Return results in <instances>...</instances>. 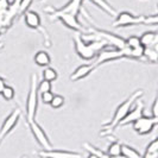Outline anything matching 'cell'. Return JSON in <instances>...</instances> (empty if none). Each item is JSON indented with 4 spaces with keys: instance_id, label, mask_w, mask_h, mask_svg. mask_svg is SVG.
Instances as JSON below:
<instances>
[{
    "instance_id": "1",
    "label": "cell",
    "mask_w": 158,
    "mask_h": 158,
    "mask_svg": "<svg viewBox=\"0 0 158 158\" xmlns=\"http://www.w3.org/2000/svg\"><path fill=\"white\" fill-rule=\"evenodd\" d=\"M143 94H144V92H143L142 89H138V90L133 92L132 94H130V96L127 98L126 100H124L123 102L120 103L118 107H117L115 112H114V115H113V118H112L111 121H108V123H106V124L103 125L101 135H110L111 132H113V131L117 128L119 123L126 117V114L130 112V110L133 107V105L135 103V101L142 98Z\"/></svg>"
},
{
    "instance_id": "2",
    "label": "cell",
    "mask_w": 158,
    "mask_h": 158,
    "mask_svg": "<svg viewBox=\"0 0 158 158\" xmlns=\"http://www.w3.org/2000/svg\"><path fill=\"white\" fill-rule=\"evenodd\" d=\"M45 12L48 13V16L50 17L51 20H60L69 30H73V31L77 32V33H82V35L86 33V29L82 24L80 23L77 16H74V15L67 13V12H62L58 8L54 7H47Z\"/></svg>"
},
{
    "instance_id": "3",
    "label": "cell",
    "mask_w": 158,
    "mask_h": 158,
    "mask_svg": "<svg viewBox=\"0 0 158 158\" xmlns=\"http://www.w3.org/2000/svg\"><path fill=\"white\" fill-rule=\"evenodd\" d=\"M89 32L92 35V37H94L95 40H103L107 45H112L113 49H118V50H123L126 48V42L125 38H123L121 36L114 35L110 31H106L102 29H99L98 26H90L86 30V33Z\"/></svg>"
},
{
    "instance_id": "4",
    "label": "cell",
    "mask_w": 158,
    "mask_h": 158,
    "mask_svg": "<svg viewBox=\"0 0 158 158\" xmlns=\"http://www.w3.org/2000/svg\"><path fill=\"white\" fill-rule=\"evenodd\" d=\"M37 76L36 74H32L30 80V89L26 99V108H25V119L31 120L36 119L37 114V107H38V90H37Z\"/></svg>"
},
{
    "instance_id": "5",
    "label": "cell",
    "mask_w": 158,
    "mask_h": 158,
    "mask_svg": "<svg viewBox=\"0 0 158 158\" xmlns=\"http://www.w3.org/2000/svg\"><path fill=\"white\" fill-rule=\"evenodd\" d=\"M23 17L25 25L31 30H36V31L40 32L43 35V38H44V44L47 47H50L51 45V40H50V36H49L48 31L42 26V18H40V15L35 11L29 10L24 13Z\"/></svg>"
},
{
    "instance_id": "6",
    "label": "cell",
    "mask_w": 158,
    "mask_h": 158,
    "mask_svg": "<svg viewBox=\"0 0 158 158\" xmlns=\"http://www.w3.org/2000/svg\"><path fill=\"white\" fill-rule=\"evenodd\" d=\"M26 123H27V125H29L30 130H31V133L33 135V138L42 146V149L43 150H50V149H52V145H51V142H50V139L48 137L47 132L37 123V120L36 119H31V120H26Z\"/></svg>"
},
{
    "instance_id": "7",
    "label": "cell",
    "mask_w": 158,
    "mask_h": 158,
    "mask_svg": "<svg viewBox=\"0 0 158 158\" xmlns=\"http://www.w3.org/2000/svg\"><path fill=\"white\" fill-rule=\"evenodd\" d=\"M144 22V16H135L131 12L123 11L120 13H117L114 22L112 23V27H127V26H133L139 25Z\"/></svg>"
},
{
    "instance_id": "8",
    "label": "cell",
    "mask_w": 158,
    "mask_h": 158,
    "mask_svg": "<svg viewBox=\"0 0 158 158\" xmlns=\"http://www.w3.org/2000/svg\"><path fill=\"white\" fill-rule=\"evenodd\" d=\"M73 43H74V48H75V51L76 54L79 55L80 58L82 60H86V61H94L96 52L93 51L90 48L88 47V44L85 42L83 37L81 33L75 32V36L73 38Z\"/></svg>"
},
{
    "instance_id": "9",
    "label": "cell",
    "mask_w": 158,
    "mask_h": 158,
    "mask_svg": "<svg viewBox=\"0 0 158 158\" xmlns=\"http://www.w3.org/2000/svg\"><path fill=\"white\" fill-rule=\"evenodd\" d=\"M158 124V118H153L151 115H142L138 120H135L132 124V127L135 132L139 135H150L153 131V128L157 126Z\"/></svg>"
},
{
    "instance_id": "10",
    "label": "cell",
    "mask_w": 158,
    "mask_h": 158,
    "mask_svg": "<svg viewBox=\"0 0 158 158\" xmlns=\"http://www.w3.org/2000/svg\"><path fill=\"white\" fill-rule=\"evenodd\" d=\"M124 58V54L121 50L118 49H103L101 51H99L94 58L93 64L95 68H99L100 65L108 62H113V61H118V60H123Z\"/></svg>"
},
{
    "instance_id": "11",
    "label": "cell",
    "mask_w": 158,
    "mask_h": 158,
    "mask_svg": "<svg viewBox=\"0 0 158 158\" xmlns=\"http://www.w3.org/2000/svg\"><path fill=\"white\" fill-rule=\"evenodd\" d=\"M20 115H22V111H20L19 108H15V110L5 118L2 125L0 127V144H1V142L13 131V128L17 126Z\"/></svg>"
},
{
    "instance_id": "12",
    "label": "cell",
    "mask_w": 158,
    "mask_h": 158,
    "mask_svg": "<svg viewBox=\"0 0 158 158\" xmlns=\"http://www.w3.org/2000/svg\"><path fill=\"white\" fill-rule=\"evenodd\" d=\"M142 115H144V102L142 100H137L133 105V107L130 110V112L126 114V117L119 123L117 127L127 126L130 124H133L135 120H138Z\"/></svg>"
},
{
    "instance_id": "13",
    "label": "cell",
    "mask_w": 158,
    "mask_h": 158,
    "mask_svg": "<svg viewBox=\"0 0 158 158\" xmlns=\"http://www.w3.org/2000/svg\"><path fill=\"white\" fill-rule=\"evenodd\" d=\"M37 155L42 158H82V155L75 151L69 150H40L37 152Z\"/></svg>"
},
{
    "instance_id": "14",
    "label": "cell",
    "mask_w": 158,
    "mask_h": 158,
    "mask_svg": "<svg viewBox=\"0 0 158 158\" xmlns=\"http://www.w3.org/2000/svg\"><path fill=\"white\" fill-rule=\"evenodd\" d=\"M95 65L93 63H86V64H81L79 65L75 70L71 73L70 80L71 81H80L82 79H86L87 76H89L93 71L95 70Z\"/></svg>"
},
{
    "instance_id": "15",
    "label": "cell",
    "mask_w": 158,
    "mask_h": 158,
    "mask_svg": "<svg viewBox=\"0 0 158 158\" xmlns=\"http://www.w3.org/2000/svg\"><path fill=\"white\" fill-rule=\"evenodd\" d=\"M140 44L143 48L157 47L158 43V32L157 31H146L139 37Z\"/></svg>"
},
{
    "instance_id": "16",
    "label": "cell",
    "mask_w": 158,
    "mask_h": 158,
    "mask_svg": "<svg viewBox=\"0 0 158 158\" xmlns=\"http://www.w3.org/2000/svg\"><path fill=\"white\" fill-rule=\"evenodd\" d=\"M82 4L83 0H69L64 6L60 7L58 10L62 12H67V13H71L74 16H79L82 11Z\"/></svg>"
},
{
    "instance_id": "17",
    "label": "cell",
    "mask_w": 158,
    "mask_h": 158,
    "mask_svg": "<svg viewBox=\"0 0 158 158\" xmlns=\"http://www.w3.org/2000/svg\"><path fill=\"white\" fill-rule=\"evenodd\" d=\"M33 61H35V63L37 64L38 67L45 68V67H49L50 63H51V57L49 55V52L44 51V50H40V51H37L35 54Z\"/></svg>"
},
{
    "instance_id": "18",
    "label": "cell",
    "mask_w": 158,
    "mask_h": 158,
    "mask_svg": "<svg viewBox=\"0 0 158 158\" xmlns=\"http://www.w3.org/2000/svg\"><path fill=\"white\" fill-rule=\"evenodd\" d=\"M90 2H93L96 7H99L101 11H103L105 13H107L108 16L115 17L117 16V11L113 8L111 4L107 0H89Z\"/></svg>"
},
{
    "instance_id": "19",
    "label": "cell",
    "mask_w": 158,
    "mask_h": 158,
    "mask_svg": "<svg viewBox=\"0 0 158 158\" xmlns=\"http://www.w3.org/2000/svg\"><path fill=\"white\" fill-rule=\"evenodd\" d=\"M143 60L152 64L157 63V61H158L157 47L144 48V49H143Z\"/></svg>"
},
{
    "instance_id": "20",
    "label": "cell",
    "mask_w": 158,
    "mask_h": 158,
    "mask_svg": "<svg viewBox=\"0 0 158 158\" xmlns=\"http://www.w3.org/2000/svg\"><path fill=\"white\" fill-rule=\"evenodd\" d=\"M121 155L126 158H142V155L139 151L135 150V148L127 145V144H121Z\"/></svg>"
},
{
    "instance_id": "21",
    "label": "cell",
    "mask_w": 158,
    "mask_h": 158,
    "mask_svg": "<svg viewBox=\"0 0 158 158\" xmlns=\"http://www.w3.org/2000/svg\"><path fill=\"white\" fill-rule=\"evenodd\" d=\"M42 77L43 80H47L49 82H54L57 80L58 77V74H57V71L54 69V68H51V67H45L43 71H42Z\"/></svg>"
},
{
    "instance_id": "22",
    "label": "cell",
    "mask_w": 158,
    "mask_h": 158,
    "mask_svg": "<svg viewBox=\"0 0 158 158\" xmlns=\"http://www.w3.org/2000/svg\"><path fill=\"white\" fill-rule=\"evenodd\" d=\"M108 156L114 157V156H119L121 155V143H119L118 140H114L108 145V149L106 152Z\"/></svg>"
},
{
    "instance_id": "23",
    "label": "cell",
    "mask_w": 158,
    "mask_h": 158,
    "mask_svg": "<svg viewBox=\"0 0 158 158\" xmlns=\"http://www.w3.org/2000/svg\"><path fill=\"white\" fill-rule=\"evenodd\" d=\"M1 96L4 98V100H6V101H12L13 99H15V96H16V90H15V88L12 87V86H8L6 85L4 89H2V92H1Z\"/></svg>"
},
{
    "instance_id": "24",
    "label": "cell",
    "mask_w": 158,
    "mask_h": 158,
    "mask_svg": "<svg viewBox=\"0 0 158 158\" xmlns=\"http://www.w3.org/2000/svg\"><path fill=\"white\" fill-rule=\"evenodd\" d=\"M126 45L130 49H139V48H143L142 44H140V40L138 36H128L126 40Z\"/></svg>"
},
{
    "instance_id": "25",
    "label": "cell",
    "mask_w": 158,
    "mask_h": 158,
    "mask_svg": "<svg viewBox=\"0 0 158 158\" xmlns=\"http://www.w3.org/2000/svg\"><path fill=\"white\" fill-rule=\"evenodd\" d=\"M64 103H65V99H64L62 95L54 94L52 100H51V102H50V106H51L52 108H55V110H58V108H61L62 106H64Z\"/></svg>"
},
{
    "instance_id": "26",
    "label": "cell",
    "mask_w": 158,
    "mask_h": 158,
    "mask_svg": "<svg viewBox=\"0 0 158 158\" xmlns=\"http://www.w3.org/2000/svg\"><path fill=\"white\" fill-rule=\"evenodd\" d=\"M52 82H49L47 80H42L40 83L37 85V90H38V94L40 93H45V92H51L52 89Z\"/></svg>"
},
{
    "instance_id": "27",
    "label": "cell",
    "mask_w": 158,
    "mask_h": 158,
    "mask_svg": "<svg viewBox=\"0 0 158 158\" xmlns=\"http://www.w3.org/2000/svg\"><path fill=\"white\" fill-rule=\"evenodd\" d=\"M32 2L33 0H20L19 7H18V16H23L26 11H29Z\"/></svg>"
},
{
    "instance_id": "28",
    "label": "cell",
    "mask_w": 158,
    "mask_h": 158,
    "mask_svg": "<svg viewBox=\"0 0 158 158\" xmlns=\"http://www.w3.org/2000/svg\"><path fill=\"white\" fill-rule=\"evenodd\" d=\"M158 152V139L155 138L153 140H151L146 149H145V153H157Z\"/></svg>"
},
{
    "instance_id": "29",
    "label": "cell",
    "mask_w": 158,
    "mask_h": 158,
    "mask_svg": "<svg viewBox=\"0 0 158 158\" xmlns=\"http://www.w3.org/2000/svg\"><path fill=\"white\" fill-rule=\"evenodd\" d=\"M143 24L150 25V26H157L158 24V15H152V16H144V22Z\"/></svg>"
},
{
    "instance_id": "30",
    "label": "cell",
    "mask_w": 158,
    "mask_h": 158,
    "mask_svg": "<svg viewBox=\"0 0 158 158\" xmlns=\"http://www.w3.org/2000/svg\"><path fill=\"white\" fill-rule=\"evenodd\" d=\"M52 96H54L52 92H45V93H40V99L44 105H50L51 100H52Z\"/></svg>"
},
{
    "instance_id": "31",
    "label": "cell",
    "mask_w": 158,
    "mask_h": 158,
    "mask_svg": "<svg viewBox=\"0 0 158 158\" xmlns=\"http://www.w3.org/2000/svg\"><path fill=\"white\" fill-rule=\"evenodd\" d=\"M10 4H11V0H0V16H4V13L7 11Z\"/></svg>"
},
{
    "instance_id": "32",
    "label": "cell",
    "mask_w": 158,
    "mask_h": 158,
    "mask_svg": "<svg viewBox=\"0 0 158 158\" xmlns=\"http://www.w3.org/2000/svg\"><path fill=\"white\" fill-rule=\"evenodd\" d=\"M151 117L153 118H158V98H155L152 106H151Z\"/></svg>"
},
{
    "instance_id": "33",
    "label": "cell",
    "mask_w": 158,
    "mask_h": 158,
    "mask_svg": "<svg viewBox=\"0 0 158 158\" xmlns=\"http://www.w3.org/2000/svg\"><path fill=\"white\" fill-rule=\"evenodd\" d=\"M142 158H158V152L157 153H144Z\"/></svg>"
},
{
    "instance_id": "34",
    "label": "cell",
    "mask_w": 158,
    "mask_h": 158,
    "mask_svg": "<svg viewBox=\"0 0 158 158\" xmlns=\"http://www.w3.org/2000/svg\"><path fill=\"white\" fill-rule=\"evenodd\" d=\"M5 86H6V81H5V79H2L0 76V94H1V92H2V89H4Z\"/></svg>"
},
{
    "instance_id": "35",
    "label": "cell",
    "mask_w": 158,
    "mask_h": 158,
    "mask_svg": "<svg viewBox=\"0 0 158 158\" xmlns=\"http://www.w3.org/2000/svg\"><path fill=\"white\" fill-rule=\"evenodd\" d=\"M19 2H20V0H12L10 5H11L12 7H15V8L18 10V7H19Z\"/></svg>"
},
{
    "instance_id": "36",
    "label": "cell",
    "mask_w": 158,
    "mask_h": 158,
    "mask_svg": "<svg viewBox=\"0 0 158 158\" xmlns=\"http://www.w3.org/2000/svg\"><path fill=\"white\" fill-rule=\"evenodd\" d=\"M87 158H99V157H98L96 155H94V153H89Z\"/></svg>"
},
{
    "instance_id": "37",
    "label": "cell",
    "mask_w": 158,
    "mask_h": 158,
    "mask_svg": "<svg viewBox=\"0 0 158 158\" xmlns=\"http://www.w3.org/2000/svg\"><path fill=\"white\" fill-rule=\"evenodd\" d=\"M4 32H5V30H4V29H2V27H0V36H1V35H2V33H4Z\"/></svg>"
},
{
    "instance_id": "38",
    "label": "cell",
    "mask_w": 158,
    "mask_h": 158,
    "mask_svg": "<svg viewBox=\"0 0 158 158\" xmlns=\"http://www.w3.org/2000/svg\"><path fill=\"white\" fill-rule=\"evenodd\" d=\"M2 48H4V43H1V42H0V50H1Z\"/></svg>"
},
{
    "instance_id": "39",
    "label": "cell",
    "mask_w": 158,
    "mask_h": 158,
    "mask_svg": "<svg viewBox=\"0 0 158 158\" xmlns=\"http://www.w3.org/2000/svg\"><path fill=\"white\" fill-rule=\"evenodd\" d=\"M22 158H27V157H26V156H23V157H22Z\"/></svg>"
}]
</instances>
